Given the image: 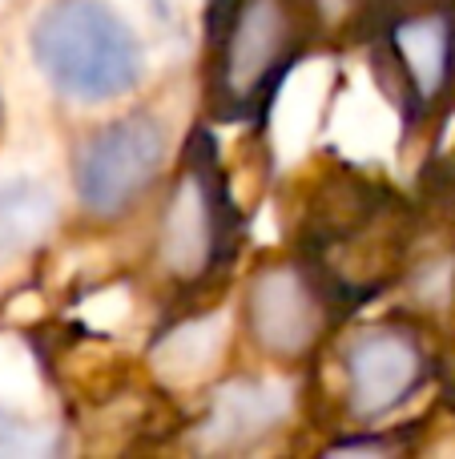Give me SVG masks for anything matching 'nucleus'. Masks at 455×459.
Returning a JSON list of instances; mask_svg holds the SVG:
<instances>
[{"mask_svg": "<svg viewBox=\"0 0 455 459\" xmlns=\"http://www.w3.org/2000/svg\"><path fill=\"white\" fill-rule=\"evenodd\" d=\"M0 134H4V93H0Z\"/></svg>", "mask_w": 455, "mask_h": 459, "instance_id": "obj_11", "label": "nucleus"}, {"mask_svg": "<svg viewBox=\"0 0 455 459\" xmlns=\"http://www.w3.org/2000/svg\"><path fill=\"white\" fill-rule=\"evenodd\" d=\"M443 371L432 334L403 310L351 331L339 351V411L347 431H367L408 411Z\"/></svg>", "mask_w": 455, "mask_h": 459, "instance_id": "obj_7", "label": "nucleus"}, {"mask_svg": "<svg viewBox=\"0 0 455 459\" xmlns=\"http://www.w3.org/2000/svg\"><path fill=\"white\" fill-rule=\"evenodd\" d=\"M56 436L40 423L16 415L13 407L0 403V459H24V455H53L56 452Z\"/></svg>", "mask_w": 455, "mask_h": 459, "instance_id": "obj_10", "label": "nucleus"}, {"mask_svg": "<svg viewBox=\"0 0 455 459\" xmlns=\"http://www.w3.org/2000/svg\"><path fill=\"white\" fill-rule=\"evenodd\" d=\"M282 420V407L274 399V391L258 379H238L214 399L206 428L222 431L226 447L238 439H258L262 431H274V423Z\"/></svg>", "mask_w": 455, "mask_h": 459, "instance_id": "obj_9", "label": "nucleus"}, {"mask_svg": "<svg viewBox=\"0 0 455 459\" xmlns=\"http://www.w3.org/2000/svg\"><path fill=\"white\" fill-rule=\"evenodd\" d=\"M327 0H210L202 109L210 126H258L319 48Z\"/></svg>", "mask_w": 455, "mask_h": 459, "instance_id": "obj_1", "label": "nucleus"}, {"mask_svg": "<svg viewBox=\"0 0 455 459\" xmlns=\"http://www.w3.org/2000/svg\"><path fill=\"white\" fill-rule=\"evenodd\" d=\"M242 238H246V214L234 198L218 137L206 121L190 129L174 169L161 182L145 266L166 299L198 302L230 278Z\"/></svg>", "mask_w": 455, "mask_h": 459, "instance_id": "obj_2", "label": "nucleus"}, {"mask_svg": "<svg viewBox=\"0 0 455 459\" xmlns=\"http://www.w3.org/2000/svg\"><path fill=\"white\" fill-rule=\"evenodd\" d=\"M359 307L335 274L306 250L262 258L242 282V339L279 371H306Z\"/></svg>", "mask_w": 455, "mask_h": 459, "instance_id": "obj_4", "label": "nucleus"}, {"mask_svg": "<svg viewBox=\"0 0 455 459\" xmlns=\"http://www.w3.org/2000/svg\"><path fill=\"white\" fill-rule=\"evenodd\" d=\"M169 174V121L161 113L125 109L93 126L73 150V202L89 226L133 218Z\"/></svg>", "mask_w": 455, "mask_h": 459, "instance_id": "obj_6", "label": "nucleus"}, {"mask_svg": "<svg viewBox=\"0 0 455 459\" xmlns=\"http://www.w3.org/2000/svg\"><path fill=\"white\" fill-rule=\"evenodd\" d=\"M56 222V198L37 182H0V254L13 258L48 238Z\"/></svg>", "mask_w": 455, "mask_h": 459, "instance_id": "obj_8", "label": "nucleus"}, {"mask_svg": "<svg viewBox=\"0 0 455 459\" xmlns=\"http://www.w3.org/2000/svg\"><path fill=\"white\" fill-rule=\"evenodd\" d=\"M29 56L61 101L113 105L137 93L145 48L105 0H48L29 24Z\"/></svg>", "mask_w": 455, "mask_h": 459, "instance_id": "obj_5", "label": "nucleus"}, {"mask_svg": "<svg viewBox=\"0 0 455 459\" xmlns=\"http://www.w3.org/2000/svg\"><path fill=\"white\" fill-rule=\"evenodd\" d=\"M359 40L403 137L440 134L455 109V0H367Z\"/></svg>", "mask_w": 455, "mask_h": 459, "instance_id": "obj_3", "label": "nucleus"}]
</instances>
